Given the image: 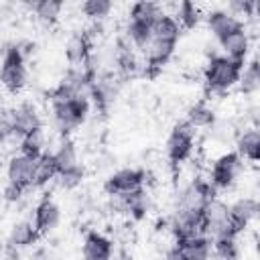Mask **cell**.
<instances>
[{
	"label": "cell",
	"mask_w": 260,
	"mask_h": 260,
	"mask_svg": "<svg viewBox=\"0 0 260 260\" xmlns=\"http://www.w3.org/2000/svg\"><path fill=\"white\" fill-rule=\"evenodd\" d=\"M213 197H215V189L207 181L197 179L179 193L175 215L185 219H203V209L207 201Z\"/></svg>",
	"instance_id": "6da1fadb"
},
{
	"label": "cell",
	"mask_w": 260,
	"mask_h": 260,
	"mask_svg": "<svg viewBox=\"0 0 260 260\" xmlns=\"http://www.w3.org/2000/svg\"><path fill=\"white\" fill-rule=\"evenodd\" d=\"M242 69H244L242 61H234V59H228L223 55H213L205 67L207 91H211V93L228 91L232 85L238 83Z\"/></svg>",
	"instance_id": "7a4b0ae2"
},
{
	"label": "cell",
	"mask_w": 260,
	"mask_h": 260,
	"mask_svg": "<svg viewBox=\"0 0 260 260\" xmlns=\"http://www.w3.org/2000/svg\"><path fill=\"white\" fill-rule=\"evenodd\" d=\"M0 83L8 91L16 93L26 83V67H24V49L14 43L4 49L2 65H0Z\"/></svg>",
	"instance_id": "3957f363"
},
{
	"label": "cell",
	"mask_w": 260,
	"mask_h": 260,
	"mask_svg": "<svg viewBox=\"0 0 260 260\" xmlns=\"http://www.w3.org/2000/svg\"><path fill=\"white\" fill-rule=\"evenodd\" d=\"M87 112H89V98H71V100L53 102V120L63 134H69L71 130L81 126Z\"/></svg>",
	"instance_id": "277c9868"
},
{
	"label": "cell",
	"mask_w": 260,
	"mask_h": 260,
	"mask_svg": "<svg viewBox=\"0 0 260 260\" xmlns=\"http://www.w3.org/2000/svg\"><path fill=\"white\" fill-rule=\"evenodd\" d=\"M203 223H205V232L207 236L219 238V236H238V232L232 225L230 219V205L223 203L221 199H209L205 209H203Z\"/></svg>",
	"instance_id": "5b68a950"
},
{
	"label": "cell",
	"mask_w": 260,
	"mask_h": 260,
	"mask_svg": "<svg viewBox=\"0 0 260 260\" xmlns=\"http://www.w3.org/2000/svg\"><path fill=\"white\" fill-rule=\"evenodd\" d=\"M193 144H195V130L187 124V122H181L173 128L169 140H167V156L171 162H183L189 158L191 150H193Z\"/></svg>",
	"instance_id": "8992f818"
},
{
	"label": "cell",
	"mask_w": 260,
	"mask_h": 260,
	"mask_svg": "<svg viewBox=\"0 0 260 260\" xmlns=\"http://www.w3.org/2000/svg\"><path fill=\"white\" fill-rule=\"evenodd\" d=\"M242 171V158L236 152H228L219 156L211 167V181L209 185L213 189H228L234 185L236 177Z\"/></svg>",
	"instance_id": "52a82bcc"
},
{
	"label": "cell",
	"mask_w": 260,
	"mask_h": 260,
	"mask_svg": "<svg viewBox=\"0 0 260 260\" xmlns=\"http://www.w3.org/2000/svg\"><path fill=\"white\" fill-rule=\"evenodd\" d=\"M144 183V171L140 169H120L114 175L108 177L104 183V189L108 195H128L136 189H140Z\"/></svg>",
	"instance_id": "ba28073f"
},
{
	"label": "cell",
	"mask_w": 260,
	"mask_h": 260,
	"mask_svg": "<svg viewBox=\"0 0 260 260\" xmlns=\"http://www.w3.org/2000/svg\"><path fill=\"white\" fill-rule=\"evenodd\" d=\"M8 120L12 124V134L14 136H26L28 132L32 130H39L41 128V118H39V112L32 104L28 102H22L20 106H16L10 114H8Z\"/></svg>",
	"instance_id": "9c48e42d"
},
{
	"label": "cell",
	"mask_w": 260,
	"mask_h": 260,
	"mask_svg": "<svg viewBox=\"0 0 260 260\" xmlns=\"http://www.w3.org/2000/svg\"><path fill=\"white\" fill-rule=\"evenodd\" d=\"M32 173H35V158L24 156V154L12 156L8 162V169H6L8 183L22 191L32 187Z\"/></svg>",
	"instance_id": "30bf717a"
},
{
	"label": "cell",
	"mask_w": 260,
	"mask_h": 260,
	"mask_svg": "<svg viewBox=\"0 0 260 260\" xmlns=\"http://www.w3.org/2000/svg\"><path fill=\"white\" fill-rule=\"evenodd\" d=\"M256 215H258V201L254 197H242L230 205V219L238 234L244 232L250 225V221L256 219Z\"/></svg>",
	"instance_id": "8fae6325"
},
{
	"label": "cell",
	"mask_w": 260,
	"mask_h": 260,
	"mask_svg": "<svg viewBox=\"0 0 260 260\" xmlns=\"http://www.w3.org/2000/svg\"><path fill=\"white\" fill-rule=\"evenodd\" d=\"M59 219H61V209H59V205H57L53 199L43 197L41 203L35 207V221H32V223H35L37 232H39V234H47V232L55 230L57 223H59Z\"/></svg>",
	"instance_id": "7c38bea8"
},
{
	"label": "cell",
	"mask_w": 260,
	"mask_h": 260,
	"mask_svg": "<svg viewBox=\"0 0 260 260\" xmlns=\"http://www.w3.org/2000/svg\"><path fill=\"white\" fill-rule=\"evenodd\" d=\"M207 26L213 32V37L217 41H221L230 32H234L238 28H244V22L238 16H234L232 12H228V10H211L207 14Z\"/></svg>",
	"instance_id": "4fadbf2b"
},
{
	"label": "cell",
	"mask_w": 260,
	"mask_h": 260,
	"mask_svg": "<svg viewBox=\"0 0 260 260\" xmlns=\"http://www.w3.org/2000/svg\"><path fill=\"white\" fill-rule=\"evenodd\" d=\"M219 45H221L223 57L244 63V59L248 55V49H250V37L246 32V28H238V30L230 32L228 37H223L219 41Z\"/></svg>",
	"instance_id": "5bb4252c"
},
{
	"label": "cell",
	"mask_w": 260,
	"mask_h": 260,
	"mask_svg": "<svg viewBox=\"0 0 260 260\" xmlns=\"http://www.w3.org/2000/svg\"><path fill=\"white\" fill-rule=\"evenodd\" d=\"M118 93V81L112 75H104V77H95L91 89H89V98H93L95 108L100 112H106L108 106L114 102Z\"/></svg>",
	"instance_id": "9a60e30c"
},
{
	"label": "cell",
	"mask_w": 260,
	"mask_h": 260,
	"mask_svg": "<svg viewBox=\"0 0 260 260\" xmlns=\"http://www.w3.org/2000/svg\"><path fill=\"white\" fill-rule=\"evenodd\" d=\"M112 240L100 232H89L83 240V260H112Z\"/></svg>",
	"instance_id": "2e32d148"
},
{
	"label": "cell",
	"mask_w": 260,
	"mask_h": 260,
	"mask_svg": "<svg viewBox=\"0 0 260 260\" xmlns=\"http://www.w3.org/2000/svg\"><path fill=\"white\" fill-rule=\"evenodd\" d=\"M236 154L240 158H246L250 162H256L260 156V132L258 128H246L236 138Z\"/></svg>",
	"instance_id": "e0dca14e"
},
{
	"label": "cell",
	"mask_w": 260,
	"mask_h": 260,
	"mask_svg": "<svg viewBox=\"0 0 260 260\" xmlns=\"http://www.w3.org/2000/svg\"><path fill=\"white\" fill-rule=\"evenodd\" d=\"M177 246H179L185 260H209L213 254L209 236H197V238L181 240V242H177Z\"/></svg>",
	"instance_id": "ac0fdd59"
},
{
	"label": "cell",
	"mask_w": 260,
	"mask_h": 260,
	"mask_svg": "<svg viewBox=\"0 0 260 260\" xmlns=\"http://www.w3.org/2000/svg\"><path fill=\"white\" fill-rule=\"evenodd\" d=\"M89 49H91V43H89V37L87 35H73L69 37L67 45H65V57L69 61L71 67H81L89 61Z\"/></svg>",
	"instance_id": "d6986e66"
},
{
	"label": "cell",
	"mask_w": 260,
	"mask_h": 260,
	"mask_svg": "<svg viewBox=\"0 0 260 260\" xmlns=\"http://www.w3.org/2000/svg\"><path fill=\"white\" fill-rule=\"evenodd\" d=\"M175 43L169 41H160V39H150V43L146 45V49L142 51L146 57V67H162V63H167V59L173 55Z\"/></svg>",
	"instance_id": "ffe728a7"
},
{
	"label": "cell",
	"mask_w": 260,
	"mask_h": 260,
	"mask_svg": "<svg viewBox=\"0 0 260 260\" xmlns=\"http://www.w3.org/2000/svg\"><path fill=\"white\" fill-rule=\"evenodd\" d=\"M39 238V232L35 228L32 221H18L12 225L10 230V236H8V246L12 248H26V246H32Z\"/></svg>",
	"instance_id": "44dd1931"
},
{
	"label": "cell",
	"mask_w": 260,
	"mask_h": 260,
	"mask_svg": "<svg viewBox=\"0 0 260 260\" xmlns=\"http://www.w3.org/2000/svg\"><path fill=\"white\" fill-rule=\"evenodd\" d=\"M179 32H181V26L177 24L175 16H169V14H160L150 26L152 39H160V41H169V43H177Z\"/></svg>",
	"instance_id": "7402d4cb"
},
{
	"label": "cell",
	"mask_w": 260,
	"mask_h": 260,
	"mask_svg": "<svg viewBox=\"0 0 260 260\" xmlns=\"http://www.w3.org/2000/svg\"><path fill=\"white\" fill-rule=\"evenodd\" d=\"M57 177V167L51 152H43L35 158V173H32V187H43Z\"/></svg>",
	"instance_id": "603a6c76"
},
{
	"label": "cell",
	"mask_w": 260,
	"mask_h": 260,
	"mask_svg": "<svg viewBox=\"0 0 260 260\" xmlns=\"http://www.w3.org/2000/svg\"><path fill=\"white\" fill-rule=\"evenodd\" d=\"M187 124L195 130V128H213L215 124V114L213 110L205 104V102H197L189 108L187 112Z\"/></svg>",
	"instance_id": "cb8c5ba5"
},
{
	"label": "cell",
	"mask_w": 260,
	"mask_h": 260,
	"mask_svg": "<svg viewBox=\"0 0 260 260\" xmlns=\"http://www.w3.org/2000/svg\"><path fill=\"white\" fill-rule=\"evenodd\" d=\"M124 201H126V213L132 215L134 219H142L146 211L150 209V197L142 187L124 195Z\"/></svg>",
	"instance_id": "d4e9b609"
},
{
	"label": "cell",
	"mask_w": 260,
	"mask_h": 260,
	"mask_svg": "<svg viewBox=\"0 0 260 260\" xmlns=\"http://www.w3.org/2000/svg\"><path fill=\"white\" fill-rule=\"evenodd\" d=\"M162 14L160 6L156 2H148V0H140L136 4H132L130 8V20H136V22H142V24H150Z\"/></svg>",
	"instance_id": "484cf974"
},
{
	"label": "cell",
	"mask_w": 260,
	"mask_h": 260,
	"mask_svg": "<svg viewBox=\"0 0 260 260\" xmlns=\"http://www.w3.org/2000/svg\"><path fill=\"white\" fill-rule=\"evenodd\" d=\"M51 154H53V160H55V167H57V175L79 165L77 162V150H75L73 142H69V140H63L57 146V150L51 152Z\"/></svg>",
	"instance_id": "4316f807"
},
{
	"label": "cell",
	"mask_w": 260,
	"mask_h": 260,
	"mask_svg": "<svg viewBox=\"0 0 260 260\" xmlns=\"http://www.w3.org/2000/svg\"><path fill=\"white\" fill-rule=\"evenodd\" d=\"M211 250L213 256L221 258V260H238L240 256V248L236 242V236H219L211 240Z\"/></svg>",
	"instance_id": "83f0119b"
},
{
	"label": "cell",
	"mask_w": 260,
	"mask_h": 260,
	"mask_svg": "<svg viewBox=\"0 0 260 260\" xmlns=\"http://www.w3.org/2000/svg\"><path fill=\"white\" fill-rule=\"evenodd\" d=\"M43 146H45V134L43 128L28 132L26 136L20 138V154L30 156V158H39L43 154Z\"/></svg>",
	"instance_id": "f1b7e54d"
},
{
	"label": "cell",
	"mask_w": 260,
	"mask_h": 260,
	"mask_svg": "<svg viewBox=\"0 0 260 260\" xmlns=\"http://www.w3.org/2000/svg\"><path fill=\"white\" fill-rule=\"evenodd\" d=\"M238 83H240L242 93H248L250 95V93H256L258 91V87H260V67H258V61L256 59L242 69Z\"/></svg>",
	"instance_id": "f546056e"
},
{
	"label": "cell",
	"mask_w": 260,
	"mask_h": 260,
	"mask_svg": "<svg viewBox=\"0 0 260 260\" xmlns=\"http://www.w3.org/2000/svg\"><path fill=\"white\" fill-rule=\"evenodd\" d=\"M126 32H128V39L132 41V45H134L136 49H140V51H144L146 45H148L150 39H152V35H150V24H142V22H136V20H130V22H128Z\"/></svg>",
	"instance_id": "4dcf8cb0"
},
{
	"label": "cell",
	"mask_w": 260,
	"mask_h": 260,
	"mask_svg": "<svg viewBox=\"0 0 260 260\" xmlns=\"http://www.w3.org/2000/svg\"><path fill=\"white\" fill-rule=\"evenodd\" d=\"M201 14H199V8L193 4V2H181L177 6V24L179 26H185V28H193L197 26Z\"/></svg>",
	"instance_id": "1f68e13d"
},
{
	"label": "cell",
	"mask_w": 260,
	"mask_h": 260,
	"mask_svg": "<svg viewBox=\"0 0 260 260\" xmlns=\"http://www.w3.org/2000/svg\"><path fill=\"white\" fill-rule=\"evenodd\" d=\"M61 8H63V2H59V0H39L32 4L35 14L45 22H55Z\"/></svg>",
	"instance_id": "d6a6232c"
},
{
	"label": "cell",
	"mask_w": 260,
	"mask_h": 260,
	"mask_svg": "<svg viewBox=\"0 0 260 260\" xmlns=\"http://www.w3.org/2000/svg\"><path fill=\"white\" fill-rule=\"evenodd\" d=\"M83 14L91 16V18H102L112 10V2L110 0H85L81 4Z\"/></svg>",
	"instance_id": "836d02e7"
},
{
	"label": "cell",
	"mask_w": 260,
	"mask_h": 260,
	"mask_svg": "<svg viewBox=\"0 0 260 260\" xmlns=\"http://www.w3.org/2000/svg\"><path fill=\"white\" fill-rule=\"evenodd\" d=\"M57 179H59V185H61L63 189H75V187H79L81 181H83V169L77 165V167H73V169H67V171L59 173Z\"/></svg>",
	"instance_id": "e575fe53"
},
{
	"label": "cell",
	"mask_w": 260,
	"mask_h": 260,
	"mask_svg": "<svg viewBox=\"0 0 260 260\" xmlns=\"http://www.w3.org/2000/svg\"><path fill=\"white\" fill-rule=\"evenodd\" d=\"M258 10V2L254 0H234L230 2V10L234 16H254Z\"/></svg>",
	"instance_id": "d590c367"
},
{
	"label": "cell",
	"mask_w": 260,
	"mask_h": 260,
	"mask_svg": "<svg viewBox=\"0 0 260 260\" xmlns=\"http://www.w3.org/2000/svg\"><path fill=\"white\" fill-rule=\"evenodd\" d=\"M12 134V124L8 120V116H0V144H4Z\"/></svg>",
	"instance_id": "8d00e7d4"
},
{
	"label": "cell",
	"mask_w": 260,
	"mask_h": 260,
	"mask_svg": "<svg viewBox=\"0 0 260 260\" xmlns=\"http://www.w3.org/2000/svg\"><path fill=\"white\" fill-rule=\"evenodd\" d=\"M0 260H22L18 250L12 246H2L0 244Z\"/></svg>",
	"instance_id": "74e56055"
},
{
	"label": "cell",
	"mask_w": 260,
	"mask_h": 260,
	"mask_svg": "<svg viewBox=\"0 0 260 260\" xmlns=\"http://www.w3.org/2000/svg\"><path fill=\"white\" fill-rule=\"evenodd\" d=\"M20 195H22V189H18V187H14L10 183L6 185V189H4V199L6 201H18Z\"/></svg>",
	"instance_id": "f35d334b"
},
{
	"label": "cell",
	"mask_w": 260,
	"mask_h": 260,
	"mask_svg": "<svg viewBox=\"0 0 260 260\" xmlns=\"http://www.w3.org/2000/svg\"><path fill=\"white\" fill-rule=\"evenodd\" d=\"M165 260H185V258H183V254H181L179 246L175 244L173 248H169V250L165 252Z\"/></svg>",
	"instance_id": "ab89813d"
},
{
	"label": "cell",
	"mask_w": 260,
	"mask_h": 260,
	"mask_svg": "<svg viewBox=\"0 0 260 260\" xmlns=\"http://www.w3.org/2000/svg\"><path fill=\"white\" fill-rule=\"evenodd\" d=\"M209 260H221V258H217V256H213V254H211V258H209Z\"/></svg>",
	"instance_id": "60d3db41"
},
{
	"label": "cell",
	"mask_w": 260,
	"mask_h": 260,
	"mask_svg": "<svg viewBox=\"0 0 260 260\" xmlns=\"http://www.w3.org/2000/svg\"><path fill=\"white\" fill-rule=\"evenodd\" d=\"M0 102H2V91H0Z\"/></svg>",
	"instance_id": "b9f144b4"
}]
</instances>
